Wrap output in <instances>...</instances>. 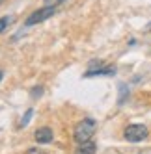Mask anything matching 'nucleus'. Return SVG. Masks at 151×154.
I'll return each instance as SVG.
<instances>
[{
    "mask_svg": "<svg viewBox=\"0 0 151 154\" xmlns=\"http://www.w3.org/2000/svg\"><path fill=\"white\" fill-rule=\"evenodd\" d=\"M32 115H34V109H32V108H30V109H26V113H24V117L21 119V126H23V128H24V126H28V123H30V119H32Z\"/></svg>",
    "mask_w": 151,
    "mask_h": 154,
    "instance_id": "8",
    "label": "nucleus"
},
{
    "mask_svg": "<svg viewBox=\"0 0 151 154\" xmlns=\"http://www.w3.org/2000/svg\"><path fill=\"white\" fill-rule=\"evenodd\" d=\"M97 152V145H95V141H86V143H82V145H79V149H77V152L75 154H95Z\"/></svg>",
    "mask_w": 151,
    "mask_h": 154,
    "instance_id": "6",
    "label": "nucleus"
},
{
    "mask_svg": "<svg viewBox=\"0 0 151 154\" xmlns=\"http://www.w3.org/2000/svg\"><path fill=\"white\" fill-rule=\"evenodd\" d=\"M30 93H32V97H34V98H37V97L43 93V87H34V89H32Z\"/></svg>",
    "mask_w": 151,
    "mask_h": 154,
    "instance_id": "9",
    "label": "nucleus"
},
{
    "mask_svg": "<svg viewBox=\"0 0 151 154\" xmlns=\"http://www.w3.org/2000/svg\"><path fill=\"white\" fill-rule=\"evenodd\" d=\"M95 126H97V123H95L92 117L82 119L80 123L75 126V132H73L75 141H77L79 145H82V143H86V141H90L92 136H93V132H95Z\"/></svg>",
    "mask_w": 151,
    "mask_h": 154,
    "instance_id": "1",
    "label": "nucleus"
},
{
    "mask_svg": "<svg viewBox=\"0 0 151 154\" xmlns=\"http://www.w3.org/2000/svg\"><path fill=\"white\" fill-rule=\"evenodd\" d=\"M112 74H116V67L114 65H104V67L88 69L84 72V78H92V76H112Z\"/></svg>",
    "mask_w": 151,
    "mask_h": 154,
    "instance_id": "4",
    "label": "nucleus"
},
{
    "mask_svg": "<svg viewBox=\"0 0 151 154\" xmlns=\"http://www.w3.org/2000/svg\"><path fill=\"white\" fill-rule=\"evenodd\" d=\"M2 78H4V72H2V71H0V82H2Z\"/></svg>",
    "mask_w": 151,
    "mask_h": 154,
    "instance_id": "11",
    "label": "nucleus"
},
{
    "mask_svg": "<svg viewBox=\"0 0 151 154\" xmlns=\"http://www.w3.org/2000/svg\"><path fill=\"white\" fill-rule=\"evenodd\" d=\"M2 2H4V0H0V4H2Z\"/></svg>",
    "mask_w": 151,
    "mask_h": 154,
    "instance_id": "12",
    "label": "nucleus"
},
{
    "mask_svg": "<svg viewBox=\"0 0 151 154\" xmlns=\"http://www.w3.org/2000/svg\"><path fill=\"white\" fill-rule=\"evenodd\" d=\"M149 136V130L146 125H129L123 130V137L129 143H140Z\"/></svg>",
    "mask_w": 151,
    "mask_h": 154,
    "instance_id": "2",
    "label": "nucleus"
},
{
    "mask_svg": "<svg viewBox=\"0 0 151 154\" xmlns=\"http://www.w3.org/2000/svg\"><path fill=\"white\" fill-rule=\"evenodd\" d=\"M54 13H56V6H43V8L36 9V11H32V13L26 17L24 26H34V24H39V23H43V20L50 19Z\"/></svg>",
    "mask_w": 151,
    "mask_h": 154,
    "instance_id": "3",
    "label": "nucleus"
},
{
    "mask_svg": "<svg viewBox=\"0 0 151 154\" xmlns=\"http://www.w3.org/2000/svg\"><path fill=\"white\" fill-rule=\"evenodd\" d=\"M36 141L39 143V145H47V143H52V139H54V134H52V130L49 126H41L36 130V134H34Z\"/></svg>",
    "mask_w": 151,
    "mask_h": 154,
    "instance_id": "5",
    "label": "nucleus"
},
{
    "mask_svg": "<svg viewBox=\"0 0 151 154\" xmlns=\"http://www.w3.org/2000/svg\"><path fill=\"white\" fill-rule=\"evenodd\" d=\"M11 20H13V17L11 15H4V17H0V34L11 24Z\"/></svg>",
    "mask_w": 151,
    "mask_h": 154,
    "instance_id": "7",
    "label": "nucleus"
},
{
    "mask_svg": "<svg viewBox=\"0 0 151 154\" xmlns=\"http://www.w3.org/2000/svg\"><path fill=\"white\" fill-rule=\"evenodd\" d=\"M62 2H63V0H45V6H58Z\"/></svg>",
    "mask_w": 151,
    "mask_h": 154,
    "instance_id": "10",
    "label": "nucleus"
}]
</instances>
